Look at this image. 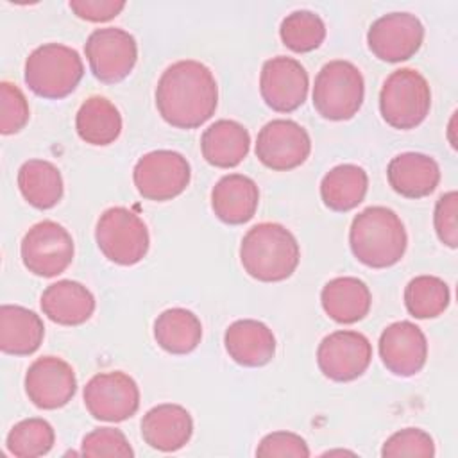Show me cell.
Masks as SVG:
<instances>
[{
  "instance_id": "obj_28",
  "label": "cell",
  "mask_w": 458,
  "mask_h": 458,
  "mask_svg": "<svg viewBox=\"0 0 458 458\" xmlns=\"http://www.w3.org/2000/svg\"><path fill=\"white\" fill-rule=\"evenodd\" d=\"M21 197L36 209H50L63 199V177L59 168L45 159H29L18 170Z\"/></svg>"
},
{
  "instance_id": "obj_32",
  "label": "cell",
  "mask_w": 458,
  "mask_h": 458,
  "mask_svg": "<svg viewBox=\"0 0 458 458\" xmlns=\"http://www.w3.org/2000/svg\"><path fill=\"white\" fill-rule=\"evenodd\" d=\"M279 36L286 48L306 54L318 48L326 39V25L313 11H293L279 25Z\"/></svg>"
},
{
  "instance_id": "obj_3",
  "label": "cell",
  "mask_w": 458,
  "mask_h": 458,
  "mask_svg": "<svg viewBox=\"0 0 458 458\" xmlns=\"http://www.w3.org/2000/svg\"><path fill=\"white\" fill-rule=\"evenodd\" d=\"M301 259L297 238L277 222L252 225L240 243V261L243 270L263 283L288 279Z\"/></svg>"
},
{
  "instance_id": "obj_1",
  "label": "cell",
  "mask_w": 458,
  "mask_h": 458,
  "mask_svg": "<svg viewBox=\"0 0 458 458\" xmlns=\"http://www.w3.org/2000/svg\"><path fill=\"white\" fill-rule=\"evenodd\" d=\"M218 86L211 70L195 59L172 63L156 86L161 118L177 129H197L216 111Z\"/></svg>"
},
{
  "instance_id": "obj_7",
  "label": "cell",
  "mask_w": 458,
  "mask_h": 458,
  "mask_svg": "<svg viewBox=\"0 0 458 458\" xmlns=\"http://www.w3.org/2000/svg\"><path fill=\"white\" fill-rule=\"evenodd\" d=\"M95 240L109 261L123 267L140 263L150 245L145 222L123 206H113L100 215L95 227Z\"/></svg>"
},
{
  "instance_id": "obj_27",
  "label": "cell",
  "mask_w": 458,
  "mask_h": 458,
  "mask_svg": "<svg viewBox=\"0 0 458 458\" xmlns=\"http://www.w3.org/2000/svg\"><path fill=\"white\" fill-rule=\"evenodd\" d=\"M369 190L367 172L351 163L338 165L331 168L320 181V197L322 202L338 213L354 209L363 202Z\"/></svg>"
},
{
  "instance_id": "obj_15",
  "label": "cell",
  "mask_w": 458,
  "mask_h": 458,
  "mask_svg": "<svg viewBox=\"0 0 458 458\" xmlns=\"http://www.w3.org/2000/svg\"><path fill=\"white\" fill-rule=\"evenodd\" d=\"M310 79L304 66L286 55L265 61L259 73V93L265 104L277 113H292L308 97Z\"/></svg>"
},
{
  "instance_id": "obj_18",
  "label": "cell",
  "mask_w": 458,
  "mask_h": 458,
  "mask_svg": "<svg viewBox=\"0 0 458 458\" xmlns=\"http://www.w3.org/2000/svg\"><path fill=\"white\" fill-rule=\"evenodd\" d=\"M193 435V419L181 404H157L141 419V437L152 449L174 453L182 449Z\"/></svg>"
},
{
  "instance_id": "obj_34",
  "label": "cell",
  "mask_w": 458,
  "mask_h": 458,
  "mask_svg": "<svg viewBox=\"0 0 458 458\" xmlns=\"http://www.w3.org/2000/svg\"><path fill=\"white\" fill-rule=\"evenodd\" d=\"M81 454L88 458H131L134 456V451L123 431L116 428H97L82 438Z\"/></svg>"
},
{
  "instance_id": "obj_14",
  "label": "cell",
  "mask_w": 458,
  "mask_h": 458,
  "mask_svg": "<svg viewBox=\"0 0 458 458\" xmlns=\"http://www.w3.org/2000/svg\"><path fill=\"white\" fill-rule=\"evenodd\" d=\"M424 41V27L415 14L388 13L379 16L367 32L370 52L386 63H401L413 57Z\"/></svg>"
},
{
  "instance_id": "obj_9",
  "label": "cell",
  "mask_w": 458,
  "mask_h": 458,
  "mask_svg": "<svg viewBox=\"0 0 458 458\" xmlns=\"http://www.w3.org/2000/svg\"><path fill=\"white\" fill-rule=\"evenodd\" d=\"M190 179V163L175 150H152L140 157L132 170L138 193L154 202L175 199L186 190Z\"/></svg>"
},
{
  "instance_id": "obj_26",
  "label": "cell",
  "mask_w": 458,
  "mask_h": 458,
  "mask_svg": "<svg viewBox=\"0 0 458 458\" xmlns=\"http://www.w3.org/2000/svg\"><path fill=\"white\" fill-rule=\"evenodd\" d=\"M75 129L82 141L106 147L118 140L122 132V114L111 100L93 95L81 104L75 114Z\"/></svg>"
},
{
  "instance_id": "obj_17",
  "label": "cell",
  "mask_w": 458,
  "mask_h": 458,
  "mask_svg": "<svg viewBox=\"0 0 458 458\" xmlns=\"http://www.w3.org/2000/svg\"><path fill=\"white\" fill-rule=\"evenodd\" d=\"M379 358L392 374L401 377L415 376L428 360L426 335L410 320L394 322L379 336Z\"/></svg>"
},
{
  "instance_id": "obj_13",
  "label": "cell",
  "mask_w": 458,
  "mask_h": 458,
  "mask_svg": "<svg viewBox=\"0 0 458 458\" xmlns=\"http://www.w3.org/2000/svg\"><path fill=\"white\" fill-rule=\"evenodd\" d=\"M310 152V134L302 125L293 120H272L265 123L258 132L256 157L270 170H293L308 159Z\"/></svg>"
},
{
  "instance_id": "obj_2",
  "label": "cell",
  "mask_w": 458,
  "mask_h": 458,
  "mask_svg": "<svg viewBox=\"0 0 458 458\" xmlns=\"http://www.w3.org/2000/svg\"><path fill=\"white\" fill-rule=\"evenodd\" d=\"M349 245L354 258L365 267L388 268L404 256L408 234L395 211L370 206L352 218Z\"/></svg>"
},
{
  "instance_id": "obj_29",
  "label": "cell",
  "mask_w": 458,
  "mask_h": 458,
  "mask_svg": "<svg viewBox=\"0 0 458 458\" xmlns=\"http://www.w3.org/2000/svg\"><path fill=\"white\" fill-rule=\"evenodd\" d=\"M154 338L170 354H188L200 344L202 324L193 311L170 308L154 320Z\"/></svg>"
},
{
  "instance_id": "obj_35",
  "label": "cell",
  "mask_w": 458,
  "mask_h": 458,
  "mask_svg": "<svg viewBox=\"0 0 458 458\" xmlns=\"http://www.w3.org/2000/svg\"><path fill=\"white\" fill-rule=\"evenodd\" d=\"M30 111L23 91L7 81L0 82V132L16 134L29 122Z\"/></svg>"
},
{
  "instance_id": "obj_4",
  "label": "cell",
  "mask_w": 458,
  "mask_h": 458,
  "mask_svg": "<svg viewBox=\"0 0 458 458\" xmlns=\"http://www.w3.org/2000/svg\"><path fill=\"white\" fill-rule=\"evenodd\" d=\"M84 75L79 52L61 43H45L34 48L25 61V84L43 98L68 97Z\"/></svg>"
},
{
  "instance_id": "obj_37",
  "label": "cell",
  "mask_w": 458,
  "mask_h": 458,
  "mask_svg": "<svg viewBox=\"0 0 458 458\" xmlns=\"http://www.w3.org/2000/svg\"><path fill=\"white\" fill-rule=\"evenodd\" d=\"M456 208H458V193L447 191L440 195L435 204L433 225L438 240L449 249L458 247V229H456Z\"/></svg>"
},
{
  "instance_id": "obj_30",
  "label": "cell",
  "mask_w": 458,
  "mask_h": 458,
  "mask_svg": "<svg viewBox=\"0 0 458 458\" xmlns=\"http://www.w3.org/2000/svg\"><path fill=\"white\" fill-rule=\"evenodd\" d=\"M449 301V286L437 276H417L404 288V306L415 318H435L442 315Z\"/></svg>"
},
{
  "instance_id": "obj_24",
  "label": "cell",
  "mask_w": 458,
  "mask_h": 458,
  "mask_svg": "<svg viewBox=\"0 0 458 458\" xmlns=\"http://www.w3.org/2000/svg\"><path fill=\"white\" fill-rule=\"evenodd\" d=\"M249 131L236 120H216L200 138V150L204 159L216 168L238 166L249 154Z\"/></svg>"
},
{
  "instance_id": "obj_33",
  "label": "cell",
  "mask_w": 458,
  "mask_h": 458,
  "mask_svg": "<svg viewBox=\"0 0 458 458\" xmlns=\"http://www.w3.org/2000/svg\"><path fill=\"white\" fill-rule=\"evenodd\" d=\"M383 458H399V456H435V442L429 433L419 428H404L388 437L381 447Z\"/></svg>"
},
{
  "instance_id": "obj_19",
  "label": "cell",
  "mask_w": 458,
  "mask_h": 458,
  "mask_svg": "<svg viewBox=\"0 0 458 458\" xmlns=\"http://www.w3.org/2000/svg\"><path fill=\"white\" fill-rule=\"evenodd\" d=\"M388 184L406 199H422L433 193L440 182L438 163L420 152H403L390 159L386 168Z\"/></svg>"
},
{
  "instance_id": "obj_21",
  "label": "cell",
  "mask_w": 458,
  "mask_h": 458,
  "mask_svg": "<svg viewBox=\"0 0 458 458\" xmlns=\"http://www.w3.org/2000/svg\"><path fill=\"white\" fill-rule=\"evenodd\" d=\"M259 204L258 184L243 174H227L211 190V209L229 225L249 222Z\"/></svg>"
},
{
  "instance_id": "obj_22",
  "label": "cell",
  "mask_w": 458,
  "mask_h": 458,
  "mask_svg": "<svg viewBox=\"0 0 458 458\" xmlns=\"http://www.w3.org/2000/svg\"><path fill=\"white\" fill-rule=\"evenodd\" d=\"M41 310L55 324L81 326L95 311L93 293L81 283L61 279L52 283L41 293Z\"/></svg>"
},
{
  "instance_id": "obj_8",
  "label": "cell",
  "mask_w": 458,
  "mask_h": 458,
  "mask_svg": "<svg viewBox=\"0 0 458 458\" xmlns=\"http://www.w3.org/2000/svg\"><path fill=\"white\" fill-rule=\"evenodd\" d=\"M75 245L72 234L54 220L34 224L23 236L20 254L25 268L39 277L63 274L73 259Z\"/></svg>"
},
{
  "instance_id": "obj_31",
  "label": "cell",
  "mask_w": 458,
  "mask_h": 458,
  "mask_svg": "<svg viewBox=\"0 0 458 458\" xmlns=\"http://www.w3.org/2000/svg\"><path fill=\"white\" fill-rule=\"evenodd\" d=\"M55 442L50 422L39 417L23 419L7 433V451L16 458H38L47 454Z\"/></svg>"
},
{
  "instance_id": "obj_20",
  "label": "cell",
  "mask_w": 458,
  "mask_h": 458,
  "mask_svg": "<svg viewBox=\"0 0 458 458\" xmlns=\"http://www.w3.org/2000/svg\"><path fill=\"white\" fill-rule=\"evenodd\" d=\"M224 345L233 361L242 367H263L276 354L272 329L254 318L233 322L224 335Z\"/></svg>"
},
{
  "instance_id": "obj_25",
  "label": "cell",
  "mask_w": 458,
  "mask_h": 458,
  "mask_svg": "<svg viewBox=\"0 0 458 458\" xmlns=\"http://www.w3.org/2000/svg\"><path fill=\"white\" fill-rule=\"evenodd\" d=\"M45 326L38 313L16 304L0 308V349L11 356H29L43 342Z\"/></svg>"
},
{
  "instance_id": "obj_5",
  "label": "cell",
  "mask_w": 458,
  "mask_h": 458,
  "mask_svg": "<svg viewBox=\"0 0 458 458\" xmlns=\"http://www.w3.org/2000/svg\"><path fill=\"white\" fill-rule=\"evenodd\" d=\"M365 97V81L358 66L349 61L335 59L326 63L315 77L313 106L326 120L352 118Z\"/></svg>"
},
{
  "instance_id": "obj_10",
  "label": "cell",
  "mask_w": 458,
  "mask_h": 458,
  "mask_svg": "<svg viewBox=\"0 0 458 458\" xmlns=\"http://www.w3.org/2000/svg\"><path fill=\"white\" fill-rule=\"evenodd\" d=\"M91 73L104 84L123 81L138 61V45L132 34L118 27L95 29L84 45Z\"/></svg>"
},
{
  "instance_id": "obj_16",
  "label": "cell",
  "mask_w": 458,
  "mask_h": 458,
  "mask_svg": "<svg viewBox=\"0 0 458 458\" xmlns=\"http://www.w3.org/2000/svg\"><path fill=\"white\" fill-rule=\"evenodd\" d=\"M77 392V377L72 365L57 356H41L30 363L25 374V394L41 410L66 406Z\"/></svg>"
},
{
  "instance_id": "obj_23",
  "label": "cell",
  "mask_w": 458,
  "mask_h": 458,
  "mask_svg": "<svg viewBox=\"0 0 458 458\" xmlns=\"http://www.w3.org/2000/svg\"><path fill=\"white\" fill-rule=\"evenodd\" d=\"M320 302L329 318L338 324H354L363 320L372 304L369 286L351 276L327 281L320 292Z\"/></svg>"
},
{
  "instance_id": "obj_36",
  "label": "cell",
  "mask_w": 458,
  "mask_h": 458,
  "mask_svg": "<svg viewBox=\"0 0 458 458\" xmlns=\"http://www.w3.org/2000/svg\"><path fill=\"white\" fill-rule=\"evenodd\" d=\"M258 456H293V458H308L310 447L306 440L292 431H274L261 438L258 449Z\"/></svg>"
},
{
  "instance_id": "obj_38",
  "label": "cell",
  "mask_w": 458,
  "mask_h": 458,
  "mask_svg": "<svg viewBox=\"0 0 458 458\" xmlns=\"http://www.w3.org/2000/svg\"><path fill=\"white\" fill-rule=\"evenodd\" d=\"M70 9L86 21H109L122 13L125 2L122 0H70Z\"/></svg>"
},
{
  "instance_id": "obj_11",
  "label": "cell",
  "mask_w": 458,
  "mask_h": 458,
  "mask_svg": "<svg viewBox=\"0 0 458 458\" xmlns=\"http://www.w3.org/2000/svg\"><path fill=\"white\" fill-rule=\"evenodd\" d=\"M82 399L93 419L122 422L138 411L140 388L136 381L122 370L100 372L86 383Z\"/></svg>"
},
{
  "instance_id": "obj_6",
  "label": "cell",
  "mask_w": 458,
  "mask_h": 458,
  "mask_svg": "<svg viewBox=\"0 0 458 458\" xmlns=\"http://www.w3.org/2000/svg\"><path fill=\"white\" fill-rule=\"evenodd\" d=\"M431 107V89L422 73L413 68L392 72L379 91L383 120L399 131L420 125Z\"/></svg>"
},
{
  "instance_id": "obj_12",
  "label": "cell",
  "mask_w": 458,
  "mask_h": 458,
  "mask_svg": "<svg viewBox=\"0 0 458 458\" xmlns=\"http://www.w3.org/2000/svg\"><path fill=\"white\" fill-rule=\"evenodd\" d=\"M372 345L363 333L340 329L322 338L317 349L320 372L331 381L358 379L370 365Z\"/></svg>"
}]
</instances>
